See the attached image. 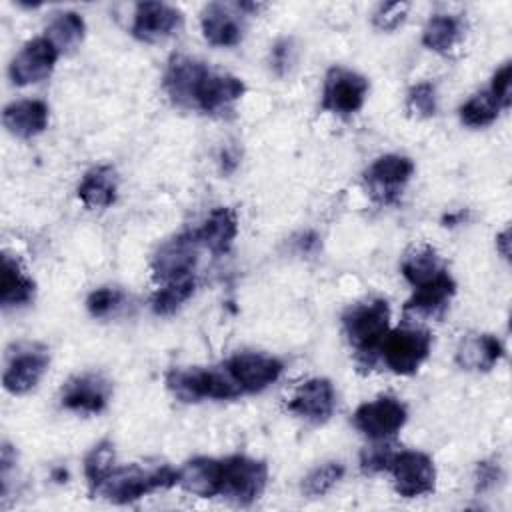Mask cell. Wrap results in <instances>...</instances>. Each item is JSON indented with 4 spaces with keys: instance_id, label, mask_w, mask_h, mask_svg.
I'll use <instances>...</instances> for the list:
<instances>
[{
    "instance_id": "cell-1",
    "label": "cell",
    "mask_w": 512,
    "mask_h": 512,
    "mask_svg": "<svg viewBox=\"0 0 512 512\" xmlns=\"http://www.w3.org/2000/svg\"><path fill=\"white\" fill-rule=\"evenodd\" d=\"M164 90L176 106L216 114L240 100L246 86L238 76L214 72L192 56L174 54L164 72Z\"/></svg>"
},
{
    "instance_id": "cell-2",
    "label": "cell",
    "mask_w": 512,
    "mask_h": 512,
    "mask_svg": "<svg viewBox=\"0 0 512 512\" xmlns=\"http://www.w3.org/2000/svg\"><path fill=\"white\" fill-rule=\"evenodd\" d=\"M342 324H344V334L350 346L354 348L358 362L362 366H372L388 334V324H390L388 302L378 298L366 304H358L342 316Z\"/></svg>"
},
{
    "instance_id": "cell-3",
    "label": "cell",
    "mask_w": 512,
    "mask_h": 512,
    "mask_svg": "<svg viewBox=\"0 0 512 512\" xmlns=\"http://www.w3.org/2000/svg\"><path fill=\"white\" fill-rule=\"evenodd\" d=\"M178 484V470L170 466H160L154 470H144L138 464L112 468L106 478L92 488V494L102 496L114 504L134 502L150 492L170 488Z\"/></svg>"
},
{
    "instance_id": "cell-4",
    "label": "cell",
    "mask_w": 512,
    "mask_h": 512,
    "mask_svg": "<svg viewBox=\"0 0 512 512\" xmlns=\"http://www.w3.org/2000/svg\"><path fill=\"white\" fill-rule=\"evenodd\" d=\"M168 390L182 402H198L204 398L230 400L242 394L236 380L224 368H172L166 374Z\"/></svg>"
},
{
    "instance_id": "cell-5",
    "label": "cell",
    "mask_w": 512,
    "mask_h": 512,
    "mask_svg": "<svg viewBox=\"0 0 512 512\" xmlns=\"http://www.w3.org/2000/svg\"><path fill=\"white\" fill-rule=\"evenodd\" d=\"M222 496L240 506H248L260 498L268 482V464L244 454L222 460Z\"/></svg>"
},
{
    "instance_id": "cell-6",
    "label": "cell",
    "mask_w": 512,
    "mask_h": 512,
    "mask_svg": "<svg viewBox=\"0 0 512 512\" xmlns=\"http://www.w3.org/2000/svg\"><path fill=\"white\" fill-rule=\"evenodd\" d=\"M432 336L422 328H398L388 330L380 354L386 366L400 376L414 374L428 358Z\"/></svg>"
},
{
    "instance_id": "cell-7",
    "label": "cell",
    "mask_w": 512,
    "mask_h": 512,
    "mask_svg": "<svg viewBox=\"0 0 512 512\" xmlns=\"http://www.w3.org/2000/svg\"><path fill=\"white\" fill-rule=\"evenodd\" d=\"M368 94V80L348 68L332 66L324 76V88H322V110L338 114V116H350L358 112L366 100Z\"/></svg>"
},
{
    "instance_id": "cell-8",
    "label": "cell",
    "mask_w": 512,
    "mask_h": 512,
    "mask_svg": "<svg viewBox=\"0 0 512 512\" xmlns=\"http://www.w3.org/2000/svg\"><path fill=\"white\" fill-rule=\"evenodd\" d=\"M388 472L394 478V488L402 498H416L434 492L436 468L428 454L418 450L394 452Z\"/></svg>"
},
{
    "instance_id": "cell-9",
    "label": "cell",
    "mask_w": 512,
    "mask_h": 512,
    "mask_svg": "<svg viewBox=\"0 0 512 512\" xmlns=\"http://www.w3.org/2000/svg\"><path fill=\"white\" fill-rule=\"evenodd\" d=\"M198 240L194 232L178 234L166 240L152 256V276L158 284L174 282L192 276L198 260Z\"/></svg>"
},
{
    "instance_id": "cell-10",
    "label": "cell",
    "mask_w": 512,
    "mask_h": 512,
    "mask_svg": "<svg viewBox=\"0 0 512 512\" xmlns=\"http://www.w3.org/2000/svg\"><path fill=\"white\" fill-rule=\"evenodd\" d=\"M406 418V406L398 398L380 396L372 402L360 404L352 416V422L368 438L388 440L406 424Z\"/></svg>"
},
{
    "instance_id": "cell-11",
    "label": "cell",
    "mask_w": 512,
    "mask_h": 512,
    "mask_svg": "<svg viewBox=\"0 0 512 512\" xmlns=\"http://www.w3.org/2000/svg\"><path fill=\"white\" fill-rule=\"evenodd\" d=\"M58 50L46 36L28 40L10 62V78L18 86L36 84L48 78L58 60Z\"/></svg>"
},
{
    "instance_id": "cell-12",
    "label": "cell",
    "mask_w": 512,
    "mask_h": 512,
    "mask_svg": "<svg viewBox=\"0 0 512 512\" xmlns=\"http://www.w3.org/2000/svg\"><path fill=\"white\" fill-rule=\"evenodd\" d=\"M412 172L414 162L410 158L400 154H384L368 166L364 180L378 202L390 204L400 194V188L410 180Z\"/></svg>"
},
{
    "instance_id": "cell-13",
    "label": "cell",
    "mask_w": 512,
    "mask_h": 512,
    "mask_svg": "<svg viewBox=\"0 0 512 512\" xmlns=\"http://www.w3.org/2000/svg\"><path fill=\"white\" fill-rule=\"evenodd\" d=\"M226 370L242 392H262L282 374V362L260 352H240L226 362Z\"/></svg>"
},
{
    "instance_id": "cell-14",
    "label": "cell",
    "mask_w": 512,
    "mask_h": 512,
    "mask_svg": "<svg viewBox=\"0 0 512 512\" xmlns=\"http://www.w3.org/2000/svg\"><path fill=\"white\" fill-rule=\"evenodd\" d=\"M182 12L164 2H140L134 10L130 32L142 42H158L182 26Z\"/></svg>"
},
{
    "instance_id": "cell-15",
    "label": "cell",
    "mask_w": 512,
    "mask_h": 512,
    "mask_svg": "<svg viewBox=\"0 0 512 512\" xmlns=\"http://www.w3.org/2000/svg\"><path fill=\"white\" fill-rule=\"evenodd\" d=\"M336 406L334 386L326 378H310L302 382L288 402V410L312 424H324Z\"/></svg>"
},
{
    "instance_id": "cell-16",
    "label": "cell",
    "mask_w": 512,
    "mask_h": 512,
    "mask_svg": "<svg viewBox=\"0 0 512 512\" xmlns=\"http://www.w3.org/2000/svg\"><path fill=\"white\" fill-rule=\"evenodd\" d=\"M112 394L110 382L100 374H82L70 378L62 386L60 404L66 410L84 412V414H98L106 408Z\"/></svg>"
},
{
    "instance_id": "cell-17",
    "label": "cell",
    "mask_w": 512,
    "mask_h": 512,
    "mask_svg": "<svg viewBox=\"0 0 512 512\" xmlns=\"http://www.w3.org/2000/svg\"><path fill=\"white\" fill-rule=\"evenodd\" d=\"M48 352L40 346H28L18 350L8 358L6 370L2 374V384L10 394L30 392L48 370Z\"/></svg>"
},
{
    "instance_id": "cell-18",
    "label": "cell",
    "mask_w": 512,
    "mask_h": 512,
    "mask_svg": "<svg viewBox=\"0 0 512 512\" xmlns=\"http://www.w3.org/2000/svg\"><path fill=\"white\" fill-rule=\"evenodd\" d=\"M222 460L198 456L178 470V486L198 498H214L222 494Z\"/></svg>"
},
{
    "instance_id": "cell-19",
    "label": "cell",
    "mask_w": 512,
    "mask_h": 512,
    "mask_svg": "<svg viewBox=\"0 0 512 512\" xmlns=\"http://www.w3.org/2000/svg\"><path fill=\"white\" fill-rule=\"evenodd\" d=\"M204 38L212 46H236L242 40V22L232 4L210 2L200 16Z\"/></svg>"
},
{
    "instance_id": "cell-20",
    "label": "cell",
    "mask_w": 512,
    "mask_h": 512,
    "mask_svg": "<svg viewBox=\"0 0 512 512\" xmlns=\"http://www.w3.org/2000/svg\"><path fill=\"white\" fill-rule=\"evenodd\" d=\"M238 234L236 212L228 206H216L202 226L194 230V238L200 246L208 248L212 254H224Z\"/></svg>"
},
{
    "instance_id": "cell-21",
    "label": "cell",
    "mask_w": 512,
    "mask_h": 512,
    "mask_svg": "<svg viewBox=\"0 0 512 512\" xmlns=\"http://www.w3.org/2000/svg\"><path fill=\"white\" fill-rule=\"evenodd\" d=\"M454 292H456V282L446 270L438 278L422 286H416L414 294L404 304V312L406 314L414 312L420 316H440L446 310Z\"/></svg>"
},
{
    "instance_id": "cell-22",
    "label": "cell",
    "mask_w": 512,
    "mask_h": 512,
    "mask_svg": "<svg viewBox=\"0 0 512 512\" xmlns=\"http://www.w3.org/2000/svg\"><path fill=\"white\" fill-rule=\"evenodd\" d=\"M4 128L18 138H32L48 126V106L42 100H18L2 112Z\"/></svg>"
},
{
    "instance_id": "cell-23",
    "label": "cell",
    "mask_w": 512,
    "mask_h": 512,
    "mask_svg": "<svg viewBox=\"0 0 512 512\" xmlns=\"http://www.w3.org/2000/svg\"><path fill=\"white\" fill-rule=\"evenodd\" d=\"M502 344L492 334H474L460 342L456 350V362L464 370L484 372L490 370L502 358Z\"/></svg>"
},
{
    "instance_id": "cell-24",
    "label": "cell",
    "mask_w": 512,
    "mask_h": 512,
    "mask_svg": "<svg viewBox=\"0 0 512 512\" xmlns=\"http://www.w3.org/2000/svg\"><path fill=\"white\" fill-rule=\"evenodd\" d=\"M118 192V176L112 166H94L78 184V198L86 208H108Z\"/></svg>"
},
{
    "instance_id": "cell-25",
    "label": "cell",
    "mask_w": 512,
    "mask_h": 512,
    "mask_svg": "<svg viewBox=\"0 0 512 512\" xmlns=\"http://www.w3.org/2000/svg\"><path fill=\"white\" fill-rule=\"evenodd\" d=\"M34 282L24 274L18 260L10 254L2 256V282H0V304L4 308L28 304L34 298Z\"/></svg>"
},
{
    "instance_id": "cell-26",
    "label": "cell",
    "mask_w": 512,
    "mask_h": 512,
    "mask_svg": "<svg viewBox=\"0 0 512 512\" xmlns=\"http://www.w3.org/2000/svg\"><path fill=\"white\" fill-rule=\"evenodd\" d=\"M86 32V24L78 12L64 10L54 14L50 24L46 26V38L54 44L58 52H72L78 48Z\"/></svg>"
},
{
    "instance_id": "cell-27",
    "label": "cell",
    "mask_w": 512,
    "mask_h": 512,
    "mask_svg": "<svg viewBox=\"0 0 512 512\" xmlns=\"http://www.w3.org/2000/svg\"><path fill=\"white\" fill-rule=\"evenodd\" d=\"M442 272H446V266L438 252L430 246L412 250L402 262V274L414 288L438 278Z\"/></svg>"
},
{
    "instance_id": "cell-28",
    "label": "cell",
    "mask_w": 512,
    "mask_h": 512,
    "mask_svg": "<svg viewBox=\"0 0 512 512\" xmlns=\"http://www.w3.org/2000/svg\"><path fill=\"white\" fill-rule=\"evenodd\" d=\"M460 36V22L446 14L432 16L422 30V44L434 52H448Z\"/></svg>"
},
{
    "instance_id": "cell-29",
    "label": "cell",
    "mask_w": 512,
    "mask_h": 512,
    "mask_svg": "<svg viewBox=\"0 0 512 512\" xmlns=\"http://www.w3.org/2000/svg\"><path fill=\"white\" fill-rule=\"evenodd\" d=\"M194 278H182V280H174V282H166L162 284V288H158L150 300L152 304V312L158 316H168L174 310H178L194 292Z\"/></svg>"
},
{
    "instance_id": "cell-30",
    "label": "cell",
    "mask_w": 512,
    "mask_h": 512,
    "mask_svg": "<svg viewBox=\"0 0 512 512\" xmlns=\"http://www.w3.org/2000/svg\"><path fill=\"white\" fill-rule=\"evenodd\" d=\"M500 112V104L496 98L486 90L474 94L460 106V120L470 128H484L496 120Z\"/></svg>"
},
{
    "instance_id": "cell-31",
    "label": "cell",
    "mask_w": 512,
    "mask_h": 512,
    "mask_svg": "<svg viewBox=\"0 0 512 512\" xmlns=\"http://www.w3.org/2000/svg\"><path fill=\"white\" fill-rule=\"evenodd\" d=\"M112 468H114V446L110 442L96 444L84 460V474L90 484V490L96 484H100Z\"/></svg>"
},
{
    "instance_id": "cell-32",
    "label": "cell",
    "mask_w": 512,
    "mask_h": 512,
    "mask_svg": "<svg viewBox=\"0 0 512 512\" xmlns=\"http://www.w3.org/2000/svg\"><path fill=\"white\" fill-rule=\"evenodd\" d=\"M344 476V466L340 462H328L316 470H312L304 482H302V492L306 496H324L326 492L332 490V486Z\"/></svg>"
},
{
    "instance_id": "cell-33",
    "label": "cell",
    "mask_w": 512,
    "mask_h": 512,
    "mask_svg": "<svg viewBox=\"0 0 512 512\" xmlns=\"http://www.w3.org/2000/svg\"><path fill=\"white\" fill-rule=\"evenodd\" d=\"M406 108L412 116L430 118L436 114V88L430 82H420L408 90Z\"/></svg>"
},
{
    "instance_id": "cell-34",
    "label": "cell",
    "mask_w": 512,
    "mask_h": 512,
    "mask_svg": "<svg viewBox=\"0 0 512 512\" xmlns=\"http://www.w3.org/2000/svg\"><path fill=\"white\" fill-rule=\"evenodd\" d=\"M408 10H410L408 2H386L378 6V10L372 16V22L378 30L392 32L404 22Z\"/></svg>"
},
{
    "instance_id": "cell-35",
    "label": "cell",
    "mask_w": 512,
    "mask_h": 512,
    "mask_svg": "<svg viewBox=\"0 0 512 512\" xmlns=\"http://www.w3.org/2000/svg\"><path fill=\"white\" fill-rule=\"evenodd\" d=\"M122 300V292L116 288H98L94 292H90L88 300H86V308L94 318H102L108 316Z\"/></svg>"
},
{
    "instance_id": "cell-36",
    "label": "cell",
    "mask_w": 512,
    "mask_h": 512,
    "mask_svg": "<svg viewBox=\"0 0 512 512\" xmlns=\"http://www.w3.org/2000/svg\"><path fill=\"white\" fill-rule=\"evenodd\" d=\"M394 456V450L392 446L388 444H376V446H370L366 448L362 454H360V466L364 472H388V466H390V460Z\"/></svg>"
},
{
    "instance_id": "cell-37",
    "label": "cell",
    "mask_w": 512,
    "mask_h": 512,
    "mask_svg": "<svg viewBox=\"0 0 512 512\" xmlns=\"http://www.w3.org/2000/svg\"><path fill=\"white\" fill-rule=\"evenodd\" d=\"M510 80H512V64L506 62L502 64L494 76H492V86H490V94L496 98V102L500 104V108H508L512 102L510 96Z\"/></svg>"
},
{
    "instance_id": "cell-38",
    "label": "cell",
    "mask_w": 512,
    "mask_h": 512,
    "mask_svg": "<svg viewBox=\"0 0 512 512\" xmlns=\"http://www.w3.org/2000/svg\"><path fill=\"white\" fill-rule=\"evenodd\" d=\"M290 62H292V44H290V40L276 42L274 48H272V66H274V70L282 76V74H286Z\"/></svg>"
},
{
    "instance_id": "cell-39",
    "label": "cell",
    "mask_w": 512,
    "mask_h": 512,
    "mask_svg": "<svg viewBox=\"0 0 512 512\" xmlns=\"http://www.w3.org/2000/svg\"><path fill=\"white\" fill-rule=\"evenodd\" d=\"M476 478H478L476 482H478V488H480V490L492 486L494 480L498 478V466H492V464H488V462H482V464L478 466V476H476Z\"/></svg>"
},
{
    "instance_id": "cell-40",
    "label": "cell",
    "mask_w": 512,
    "mask_h": 512,
    "mask_svg": "<svg viewBox=\"0 0 512 512\" xmlns=\"http://www.w3.org/2000/svg\"><path fill=\"white\" fill-rule=\"evenodd\" d=\"M508 238H510V230H508V228L496 238V246L500 248V252H502L504 258H508V254H510V252H508Z\"/></svg>"
}]
</instances>
